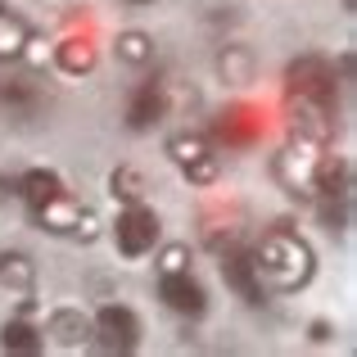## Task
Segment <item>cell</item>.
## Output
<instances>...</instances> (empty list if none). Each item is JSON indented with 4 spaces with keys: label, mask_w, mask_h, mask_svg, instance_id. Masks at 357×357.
<instances>
[{
    "label": "cell",
    "mask_w": 357,
    "mask_h": 357,
    "mask_svg": "<svg viewBox=\"0 0 357 357\" xmlns=\"http://www.w3.org/2000/svg\"><path fill=\"white\" fill-rule=\"evenodd\" d=\"M253 271H258V280H267L271 289H294V285H303L307 271H312V253L294 236H267L262 249H258Z\"/></svg>",
    "instance_id": "6da1fadb"
},
{
    "label": "cell",
    "mask_w": 357,
    "mask_h": 357,
    "mask_svg": "<svg viewBox=\"0 0 357 357\" xmlns=\"http://www.w3.org/2000/svg\"><path fill=\"white\" fill-rule=\"evenodd\" d=\"M276 172H280V181H285L294 195H312L317 190V172H321V154H317L312 140H298L289 154H280Z\"/></svg>",
    "instance_id": "7a4b0ae2"
},
{
    "label": "cell",
    "mask_w": 357,
    "mask_h": 357,
    "mask_svg": "<svg viewBox=\"0 0 357 357\" xmlns=\"http://www.w3.org/2000/svg\"><path fill=\"white\" fill-rule=\"evenodd\" d=\"M154 240H158L154 213L131 208V213H122V218H118V249H122V253H145Z\"/></svg>",
    "instance_id": "3957f363"
},
{
    "label": "cell",
    "mask_w": 357,
    "mask_h": 357,
    "mask_svg": "<svg viewBox=\"0 0 357 357\" xmlns=\"http://www.w3.org/2000/svg\"><path fill=\"white\" fill-rule=\"evenodd\" d=\"M100 335H105V349H131L136 344V321H131L127 307H105L100 312Z\"/></svg>",
    "instance_id": "277c9868"
},
{
    "label": "cell",
    "mask_w": 357,
    "mask_h": 357,
    "mask_svg": "<svg viewBox=\"0 0 357 357\" xmlns=\"http://www.w3.org/2000/svg\"><path fill=\"white\" fill-rule=\"evenodd\" d=\"M36 213H41V222H45V227H54V231H73V227H82V218H86V213H82L63 190L50 195V199H45Z\"/></svg>",
    "instance_id": "5b68a950"
},
{
    "label": "cell",
    "mask_w": 357,
    "mask_h": 357,
    "mask_svg": "<svg viewBox=\"0 0 357 357\" xmlns=\"http://www.w3.org/2000/svg\"><path fill=\"white\" fill-rule=\"evenodd\" d=\"M163 298L176 307V312H199V307H204V294H199V285H195L190 276H181V271L163 276Z\"/></svg>",
    "instance_id": "8992f818"
},
{
    "label": "cell",
    "mask_w": 357,
    "mask_h": 357,
    "mask_svg": "<svg viewBox=\"0 0 357 357\" xmlns=\"http://www.w3.org/2000/svg\"><path fill=\"white\" fill-rule=\"evenodd\" d=\"M23 45H27V27H23V18H14L9 9H0V59L18 54Z\"/></svg>",
    "instance_id": "52a82bcc"
},
{
    "label": "cell",
    "mask_w": 357,
    "mask_h": 357,
    "mask_svg": "<svg viewBox=\"0 0 357 357\" xmlns=\"http://www.w3.org/2000/svg\"><path fill=\"white\" fill-rule=\"evenodd\" d=\"M50 195H59V181H54L50 172H32L27 176V199H32V208H41Z\"/></svg>",
    "instance_id": "ba28073f"
},
{
    "label": "cell",
    "mask_w": 357,
    "mask_h": 357,
    "mask_svg": "<svg viewBox=\"0 0 357 357\" xmlns=\"http://www.w3.org/2000/svg\"><path fill=\"white\" fill-rule=\"evenodd\" d=\"M204 154H208V149H204L199 136H176V140H172V158H176V163H185V167L199 163Z\"/></svg>",
    "instance_id": "9c48e42d"
},
{
    "label": "cell",
    "mask_w": 357,
    "mask_h": 357,
    "mask_svg": "<svg viewBox=\"0 0 357 357\" xmlns=\"http://www.w3.org/2000/svg\"><path fill=\"white\" fill-rule=\"evenodd\" d=\"M118 54H122L127 63H145V59H149L154 50H149V41H145L140 32H127V36L118 41Z\"/></svg>",
    "instance_id": "30bf717a"
},
{
    "label": "cell",
    "mask_w": 357,
    "mask_h": 357,
    "mask_svg": "<svg viewBox=\"0 0 357 357\" xmlns=\"http://www.w3.org/2000/svg\"><path fill=\"white\" fill-rule=\"evenodd\" d=\"M149 109L158 114V91H154V86H145V91H140L136 109H131V122H136V127H145V122H149Z\"/></svg>",
    "instance_id": "8fae6325"
},
{
    "label": "cell",
    "mask_w": 357,
    "mask_h": 357,
    "mask_svg": "<svg viewBox=\"0 0 357 357\" xmlns=\"http://www.w3.org/2000/svg\"><path fill=\"white\" fill-rule=\"evenodd\" d=\"M5 349H23V353H36L41 344L32 340V331H27V326H9V331H5Z\"/></svg>",
    "instance_id": "7c38bea8"
},
{
    "label": "cell",
    "mask_w": 357,
    "mask_h": 357,
    "mask_svg": "<svg viewBox=\"0 0 357 357\" xmlns=\"http://www.w3.org/2000/svg\"><path fill=\"white\" fill-rule=\"evenodd\" d=\"M114 185H122V195H127V199H136V195H140V176L136 172H118Z\"/></svg>",
    "instance_id": "4fadbf2b"
},
{
    "label": "cell",
    "mask_w": 357,
    "mask_h": 357,
    "mask_svg": "<svg viewBox=\"0 0 357 357\" xmlns=\"http://www.w3.org/2000/svg\"><path fill=\"white\" fill-rule=\"evenodd\" d=\"M181 262H185V249H167V258H163V271L172 276V271H181Z\"/></svg>",
    "instance_id": "5bb4252c"
}]
</instances>
